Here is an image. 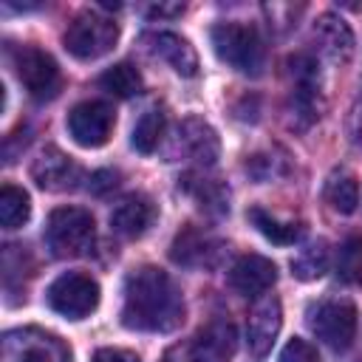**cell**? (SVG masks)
Here are the masks:
<instances>
[{
  "mask_svg": "<svg viewBox=\"0 0 362 362\" xmlns=\"http://www.w3.org/2000/svg\"><path fill=\"white\" fill-rule=\"evenodd\" d=\"M314 37L320 42V48L334 59V62H348L354 57V34L348 28V23L337 14H322L314 25Z\"/></svg>",
  "mask_w": 362,
  "mask_h": 362,
  "instance_id": "obj_19",
  "label": "cell"
},
{
  "mask_svg": "<svg viewBox=\"0 0 362 362\" xmlns=\"http://www.w3.org/2000/svg\"><path fill=\"white\" fill-rule=\"evenodd\" d=\"M99 85H102L107 93L119 96V99H130V96L141 93V74H139L130 62H119V65L107 68V71L99 76Z\"/></svg>",
  "mask_w": 362,
  "mask_h": 362,
  "instance_id": "obj_24",
  "label": "cell"
},
{
  "mask_svg": "<svg viewBox=\"0 0 362 362\" xmlns=\"http://www.w3.org/2000/svg\"><path fill=\"white\" fill-rule=\"evenodd\" d=\"M144 42H147L150 54L170 62L175 74H181V76H195L198 74V54L184 37H178L173 31H158V34H147Z\"/></svg>",
  "mask_w": 362,
  "mask_h": 362,
  "instance_id": "obj_15",
  "label": "cell"
},
{
  "mask_svg": "<svg viewBox=\"0 0 362 362\" xmlns=\"http://www.w3.org/2000/svg\"><path fill=\"white\" fill-rule=\"evenodd\" d=\"M178 144L184 147V153L189 158H195L198 164H215L218 153H221V141H218V133L204 122V119H184L181 127H178Z\"/></svg>",
  "mask_w": 362,
  "mask_h": 362,
  "instance_id": "obj_18",
  "label": "cell"
},
{
  "mask_svg": "<svg viewBox=\"0 0 362 362\" xmlns=\"http://www.w3.org/2000/svg\"><path fill=\"white\" fill-rule=\"evenodd\" d=\"M170 257L181 266H212L215 257H218V240L212 235H206L204 229H195V226H187L175 235L173 240V249H170Z\"/></svg>",
  "mask_w": 362,
  "mask_h": 362,
  "instance_id": "obj_17",
  "label": "cell"
},
{
  "mask_svg": "<svg viewBox=\"0 0 362 362\" xmlns=\"http://www.w3.org/2000/svg\"><path fill=\"white\" fill-rule=\"evenodd\" d=\"M184 322V300L173 277L156 266H141L124 280L122 325L130 331H173Z\"/></svg>",
  "mask_w": 362,
  "mask_h": 362,
  "instance_id": "obj_1",
  "label": "cell"
},
{
  "mask_svg": "<svg viewBox=\"0 0 362 362\" xmlns=\"http://www.w3.org/2000/svg\"><path fill=\"white\" fill-rule=\"evenodd\" d=\"M235 325L229 320H215L184 351V362H229L235 354Z\"/></svg>",
  "mask_w": 362,
  "mask_h": 362,
  "instance_id": "obj_12",
  "label": "cell"
},
{
  "mask_svg": "<svg viewBox=\"0 0 362 362\" xmlns=\"http://www.w3.org/2000/svg\"><path fill=\"white\" fill-rule=\"evenodd\" d=\"M45 240L57 257H85L96 243V221L82 206H59L48 215Z\"/></svg>",
  "mask_w": 362,
  "mask_h": 362,
  "instance_id": "obj_2",
  "label": "cell"
},
{
  "mask_svg": "<svg viewBox=\"0 0 362 362\" xmlns=\"http://www.w3.org/2000/svg\"><path fill=\"white\" fill-rule=\"evenodd\" d=\"M90 362H141L133 351H124V348H99Z\"/></svg>",
  "mask_w": 362,
  "mask_h": 362,
  "instance_id": "obj_29",
  "label": "cell"
},
{
  "mask_svg": "<svg viewBox=\"0 0 362 362\" xmlns=\"http://www.w3.org/2000/svg\"><path fill=\"white\" fill-rule=\"evenodd\" d=\"M14 71L23 88L28 90V96H34L37 102L54 99L62 88V74L57 59L37 45H20L14 51Z\"/></svg>",
  "mask_w": 362,
  "mask_h": 362,
  "instance_id": "obj_5",
  "label": "cell"
},
{
  "mask_svg": "<svg viewBox=\"0 0 362 362\" xmlns=\"http://www.w3.org/2000/svg\"><path fill=\"white\" fill-rule=\"evenodd\" d=\"M325 269H328V243L325 240H314L291 257V274L297 280H317Z\"/></svg>",
  "mask_w": 362,
  "mask_h": 362,
  "instance_id": "obj_23",
  "label": "cell"
},
{
  "mask_svg": "<svg viewBox=\"0 0 362 362\" xmlns=\"http://www.w3.org/2000/svg\"><path fill=\"white\" fill-rule=\"evenodd\" d=\"M110 187H116V173H110V170L93 173V178H90V189H93V192H105V189H110Z\"/></svg>",
  "mask_w": 362,
  "mask_h": 362,
  "instance_id": "obj_30",
  "label": "cell"
},
{
  "mask_svg": "<svg viewBox=\"0 0 362 362\" xmlns=\"http://www.w3.org/2000/svg\"><path fill=\"white\" fill-rule=\"evenodd\" d=\"M354 122H356V141L362 144V102H359V107L354 113Z\"/></svg>",
  "mask_w": 362,
  "mask_h": 362,
  "instance_id": "obj_32",
  "label": "cell"
},
{
  "mask_svg": "<svg viewBox=\"0 0 362 362\" xmlns=\"http://www.w3.org/2000/svg\"><path fill=\"white\" fill-rule=\"evenodd\" d=\"M291 76V127L305 130L317 119V65L308 54L288 57Z\"/></svg>",
  "mask_w": 362,
  "mask_h": 362,
  "instance_id": "obj_9",
  "label": "cell"
},
{
  "mask_svg": "<svg viewBox=\"0 0 362 362\" xmlns=\"http://www.w3.org/2000/svg\"><path fill=\"white\" fill-rule=\"evenodd\" d=\"M308 325L328 348L345 351L356 334V308L348 300H322L317 308H311Z\"/></svg>",
  "mask_w": 362,
  "mask_h": 362,
  "instance_id": "obj_8",
  "label": "cell"
},
{
  "mask_svg": "<svg viewBox=\"0 0 362 362\" xmlns=\"http://www.w3.org/2000/svg\"><path fill=\"white\" fill-rule=\"evenodd\" d=\"M277 280V266L263 255H243L229 269V286L243 297H260L266 294Z\"/></svg>",
  "mask_w": 362,
  "mask_h": 362,
  "instance_id": "obj_14",
  "label": "cell"
},
{
  "mask_svg": "<svg viewBox=\"0 0 362 362\" xmlns=\"http://www.w3.org/2000/svg\"><path fill=\"white\" fill-rule=\"evenodd\" d=\"M212 48L221 62L240 74L257 76L263 71V40L252 25L243 23H221L212 28Z\"/></svg>",
  "mask_w": 362,
  "mask_h": 362,
  "instance_id": "obj_4",
  "label": "cell"
},
{
  "mask_svg": "<svg viewBox=\"0 0 362 362\" xmlns=\"http://www.w3.org/2000/svg\"><path fill=\"white\" fill-rule=\"evenodd\" d=\"M184 187L201 201V206H206L209 212H223L229 204H226V189L218 184V181H209V178H201L195 181L192 175L184 178Z\"/></svg>",
  "mask_w": 362,
  "mask_h": 362,
  "instance_id": "obj_26",
  "label": "cell"
},
{
  "mask_svg": "<svg viewBox=\"0 0 362 362\" xmlns=\"http://www.w3.org/2000/svg\"><path fill=\"white\" fill-rule=\"evenodd\" d=\"M3 362H71V351L48 331L17 328L3 337Z\"/></svg>",
  "mask_w": 362,
  "mask_h": 362,
  "instance_id": "obj_7",
  "label": "cell"
},
{
  "mask_svg": "<svg viewBox=\"0 0 362 362\" xmlns=\"http://www.w3.org/2000/svg\"><path fill=\"white\" fill-rule=\"evenodd\" d=\"M325 201L331 204V209H337L342 215H351L356 209V204H359V184H356V178L351 173H345V170L334 173L328 178V184H325Z\"/></svg>",
  "mask_w": 362,
  "mask_h": 362,
  "instance_id": "obj_21",
  "label": "cell"
},
{
  "mask_svg": "<svg viewBox=\"0 0 362 362\" xmlns=\"http://www.w3.org/2000/svg\"><path fill=\"white\" fill-rule=\"evenodd\" d=\"M280 362H320L317 348L308 339L294 337L291 342H286V348L280 351Z\"/></svg>",
  "mask_w": 362,
  "mask_h": 362,
  "instance_id": "obj_28",
  "label": "cell"
},
{
  "mask_svg": "<svg viewBox=\"0 0 362 362\" xmlns=\"http://www.w3.org/2000/svg\"><path fill=\"white\" fill-rule=\"evenodd\" d=\"M45 300L57 314L68 320H82L99 305V283L90 274L65 272L48 286Z\"/></svg>",
  "mask_w": 362,
  "mask_h": 362,
  "instance_id": "obj_6",
  "label": "cell"
},
{
  "mask_svg": "<svg viewBox=\"0 0 362 362\" xmlns=\"http://www.w3.org/2000/svg\"><path fill=\"white\" fill-rule=\"evenodd\" d=\"M283 325V308L280 300L274 294H260L252 308H249V320H246V345L252 356H266L280 334Z\"/></svg>",
  "mask_w": 362,
  "mask_h": 362,
  "instance_id": "obj_11",
  "label": "cell"
},
{
  "mask_svg": "<svg viewBox=\"0 0 362 362\" xmlns=\"http://www.w3.org/2000/svg\"><path fill=\"white\" fill-rule=\"evenodd\" d=\"M28 215H31L28 192L14 187V184H3V189H0V223L6 229H17L28 221Z\"/></svg>",
  "mask_w": 362,
  "mask_h": 362,
  "instance_id": "obj_22",
  "label": "cell"
},
{
  "mask_svg": "<svg viewBox=\"0 0 362 362\" xmlns=\"http://www.w3.org/2000/svg\"><path fill=\"white\" fill-rule=\"evenodd\" d=\"M113 107L99 99L79 102L68 113V133L79 147H102L113 133Z\"/></svg>",
  "mask_w": 362,
  "mask_h": 362,
  "instance_id": "obj_10",
  "label": "cell"
},
{
  "mask_svg": "<svg viewBox=\"0 0 362 362\" xmlns=\"http://www.w3.org/2000/svg\"><path fill=\"white\" fill-rule=\"evenodd\" d=\"M181 11H184L181 3H175V6H153V8H150L153 17H167V14H181Z\"/></svg>",
  "mask_w": 362,
  "mask_h": 362,
  "instance_id": "obj_31",
  "label": "cell"
},
{
  "mask_svg": "<svg viewBox=\"0 0 362 362\" xmlns=\"http://www.w3.org/2000/svg\"><path fill=\"white\" fill-rule=\"evenodd\" d=\"M31 178L37 181L40 189L48 192H62L74 189L79 181V167L59 150V147H45L31 164Z\"/></svg>",
  "mask_w": 362,
  "mask_h": 362,
  "instance_id": "obj_13",
  "label": "cell"
},
{
  "mask_svg": "<svg viewBox=\"0 0 362 362\" xmlns=\"http://www.w3.org/2000/svg\"><path fill=\"white\" fill-rule=\"evenodd\" d=\"M116 40H119L116 20L107 14H99L96 8L79 11L62 34L68 54H74L76 59H99L107 51H113Z\"/></svg>",
  "mask_w": 362,
  "mask_h": 362,
  "instance_id": "obj_3",
  "label": "cell"
},
{
  "mask_svg": "<svg viewBox=\"0 0 362 362\" xmlns=\"http://www.w3.org/2000/svg\"><path fill=\"white\" fill-rule=\"evenodd\" d=\"M156 218V206L147 195H124L110 209V226L113 232L124 238H141Z\"/></svg>",
  "mask_w": 362,
  "mask_h": 362,
  "instance_id": "obj_16",
  "label": "cell"
},
{
  "mask_svg": "<svg viewBox=\"0 0 362 362\" xmlns=\"http://www.w3.org/2000/svg\"><path fill=\"white\" fill-rule=\"evenodd\" d=\"M161 133H164V113L161 110H147L136 122L130 141H133V147L139 153H153L158 147V141H161Z\"/></svg>",
  "mask_w": 362,
  "mask_h": 362,
  "instance_id": "obj_25",
  "label": "cell"
},
{
  "mask_svg": "<svg viewBox=\"0 0 362 362\" xmlns=\"http://www.w3.org/2000/svg\"><path fill=\"white\" fill-rule=\"evenodd\" d=\"M339 274L345 280H362V238H351L339 249Z\"/></svg>",
  "mask_w": 362,
  "mask_h": 362,
  "instance_id": "obj_27",
  "label": "cell"
},
{
  "mask_svg": "<svg viewBox=\"0 0 362 362\" xmlns=\"http://www.w3.org/2000/svg\"><path fill=\"white\" fill-rule=\"evenodd\" d=\"M246 218L255 223V229H257L266 240H272V243H277V246H291V243H297V240L303 238V223L280 221V218H274L272 212H266L263 206H252V209L246 212Z\"/></svg>",
  "mask_w": 362,
  "mask_h": 362,
  "instance_id": "obj_20",
  "label": "cell"
}]
</instances>
